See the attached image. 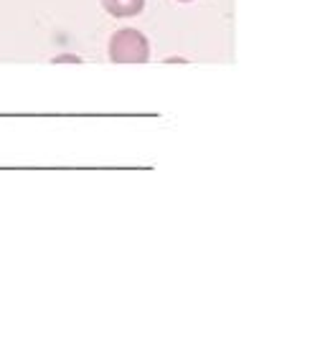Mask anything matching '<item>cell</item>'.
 <instances>
[{
  "label": "cell",
  "mask_w": 325,
  "mask_h": 355,
  "mask_svg": "<svg viewBox=\"0 0 325 355\" xmlns=\"http://www.w3.org/2000/svg\"><path fill=\"white\" fill-rule=\"evenodd\" d=\"M110 56L117 64H142V61L150 59L148 38L135 28L117 31L110 41Z\"/></svg>",
  "instance_id": "1"
},
{
  "label": "cell",
  "mask_w": 325,
  "mask_h": 355,
  "mask_svg": "<svg viewBox=\"0 0 325 355\" xmlns=\"http://www.w3.org/2000/svg\"><path fill=\"white\" fill-rule=\"evenodd\" d=\"M102 6L115 18H130V15L140 13L145 0H102Z\"/></svg>",
  "instance_id": "2"
}]
</instances>
